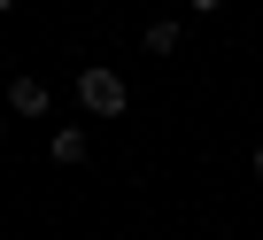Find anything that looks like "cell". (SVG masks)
Returning <instances> with one entry per match:
<instances>
[{
  "label": "cell",
  "mask_w": 263,
  "mask_h": 240,
  "mask_svg": "<svg viewBox=\"0 0 263 240\" xmlns=\"http://www.w3.org/2000/svg\"><path fill=\"white\" fill-rule=\"evenodd\" d=\"M0 140H8V116H0Z\"/></svg>",
  "instance_id": "ba28073f"
},
{
  "label": "cell",
  "mask_w": 263,
  "mask_h": 240,
  "mask_svg": "<svg viewBox=\"0 0 263 240\" xmlns=\"http://www.w3.org/2000/svg\"><path fill=\"white\" fill-rule=\"evenodd\" d=\"M186 8H201V16H217V8H224V0H186Z\"/></svg>",
  "instance_id": "5b68a950"
},
{
  "label": "cell",
  "mask_w": 263,
  "mask_h": 240,
  "mask_svg": "<svg viewBox=\"0 0 263 240\" xmlns=\"http://www.w3.org/2000/svg\"><path fill=\"white\" fill-rule=\"evenodd\" d=\"M178 47H186V24L155 16V24H147V54H178Z\"/></svg>",
  "instance_id": "277c9868"
},
{
  "label": "cell",
  "mask_w": 263,
  "mask_h": 240,
  "mask_svg": "<svg viewBox=\"0 0 263 240\" xmlns=\"http://www.w3.org/2000/svg\"><path fill=\"white\" fill-rule=\"evenodd\" d=\"M255 178H263V147H255Z\"/></svg>",
  "instance_id": "8992f818"
},
{
  "label": "cell",
  "mask_w": 263,
  "mask_h": 240,
  "mask_svg": "<svg viewBox=\"0 0 263 240\" xmlns=\"http://www.w3.org/2000/svg\"><path fill=\"white\" fill-rule=\"evenodd\" d=\"M78 101H85V116H93V124H116V116L132 108V85H124L108 62H85V70H78Z\"/></svg>",
  "instance_id": "6da1fadb"
},
{
  "label": "cell",
  "mask_w": 263,
  "mask_h": 240,
  "mask_svg": "<svg viewBox=\"0 0 263 240\" xmlns=\"http://www.w3.org/2000/svg\"><path fill=\"white\" fill-rule=\"evenodd\" d=\"M8 108H16V116H47V108H54V85H47L39 70H16V78H8Z\"/></svg>",
  "instance_id": "7a4b0ae2"
},
{
  "label": "cell",
  "mask_w": 263,
  "mask_h": 240,
  "mask_svg": "<svg viewBox=\"0 0 263 240\" xmlns=\"http://www.w3.org/2000/svg\"><path fill=\"white\" fill-rule=\"evenodd\" d=\"M85 155H93V132L85 124H62L54 132V163H85Z\"/></svg>",
  "instance_id": "3957f363"
},
{
  "label": "cell",
  "mask_w": 263,
  "mask_h": 240,
  "mask_svg": "<svg viewBox=\"0 0 263 240\" xmlns=\"http://www.w3.org/2000/svg\"><path fill=\"white\" fill-rule=\"evenodd\" d=\"M8 8H16V0H0V16H8Z\"/></svg>",
  "instance_id": "52a82bcc"
}]
</instances>
